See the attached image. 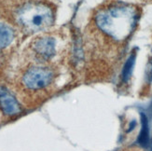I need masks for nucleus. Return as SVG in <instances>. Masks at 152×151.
<instances>
[{
	"label": "nucleus",
	"instance_id": "nucleus-1",
	"mask_svg": "<svg viewBox=\"0 0 152 151\" xmlns=\"http://www.w3.org/2000/svg\"><path fill=\"white\" fill-rule=\"evenodd\" d=\"M61 77V67L22 61L9 76V87L24 106L34 107L53 94Z\"/></svg>",
	"mask_w": 152,
	"mask_h": 151
},
{
	"label": "nucleus",
	"instance_id": "nucleus-2",
	"mask_svg": "<svg viewBox=\"0 0 152 151\" xmlns=\"http://www.w3.org/2000/svg\"><path fill=\"white\" fill-rule=\"evenodd\" d=\"M140 19L137 6L121 1H112L98 9L94 17L97 31L110 43L121 45L133 35Z\"/></svg>",
	"mask_w": 152,
	"mask_h": 151
},
{
	"label": "nucleus",
	"instance_id": "nucleus-7",
	"mask_svg": "<svg viewBox=\"0 0 152 151\" xmlns=\"http://www.w3.org/2000/svg\"><path fill=\"white\" fill-rule=\"evenodd\" d=\"M139 141L140 145L145 147L147 146L148 144V122H147V119L146 117L143 116V128H142V132L140 133V136H139Z\"/></svg>",
	"mask_w": 152,
	"mask_h": 151
},
{
	"label": "nucleus",
	"instance_id": "nucleus-3",
	"mask_svg": "<svg viewBox=\"0 0 152 151\" xmlns=\"http://www.w3.org/2000/svg\"><path fill=\"white\" fill-rule=\"evenodd\" d=\"M18 26L27 34L49 29L55 22L53 8L44 1H27L20 4L14 11Z\"/></svg>",
	"mask_w": 152,
	"mask_h": 151
},
{
	"label": "nucleus",
	"instance_id": "nucleus-4",
	"mask_svg": "<svg viewBox=\"0 0 152 151\" xmlns=\"http://www.w3.org/2000/svg\"><path fill=\"white\" fill-rule=\"evenodd\" d=\"M23 61L61 67L58 40L54 36L43 35L33 40Z\"/></svg>",
	"mask_w": 152,
	"mask_h": 151
},
{
	"label": "nucleus",
	"instance_id": "nucleus-5",
	"mask_svg": "<svg viewBox=\"0 0 152 151\" xmlns=\"http://www.w3.org/2000/svg\"><path fill=\"white\" fill-rule=\"evenodd\" d=\"M16 40V33L12 27L0 22V77L7 68L10 49Z\"/></svg>",
	"mask_w": 152,
	"mask_h": 151
},
{
	"label": "nucleus",
	"instance_id": "nucleus-6",
	"mask_svg": "<svg viewBox=\"0 0 152 151\" xmlns=\"http://www.w3.org/2000/svg\"><path fill=\"white\" fill-rule=\"evenodd\" d=\"M0 108L6 116L9 117H14L22 111L17 97L10 90L5 87L0 89Z\"/></svg>",
	"mask_w": 152,
	"mask_h": 151
},
{
	"label": "nucleus",
	"instance_id": "nucleus-8",
	"mask_svg": "<svg viewBox=\"0 0 152 151\" xmlns=\"http://www.w3.org/2000/svg\"><path fill=\"white\" fill-rule=\"evenodd\" d=\"M122 151H142V150L135 149V148H131V149H125V150H122Z\"/></svg>",
	"mask_w": 152,
	"mask_h": 151
}]
</instances>
